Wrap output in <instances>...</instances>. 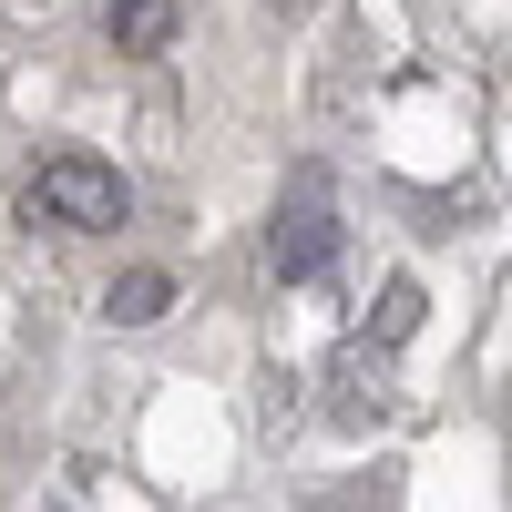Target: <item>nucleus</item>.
<instances>
[{
    "label": "nucleus",
    "instance_id": "1",
    "mask_svg": "<svg viewBox=\"0 0 512 512\" xmlns=\"http://www.w3.org/2000/svg\"><path fill=\"white\" fill-rule=\"evenodd\" d=\"M31 216L41 226H72V236H103V226H123V175L93 164V154H52L31 175Z\"/></svg>",
    "mask_w": 512,
    "mask_h": 512
},
{
    "label": "nucleus",
    "instance_id": "2",
    "mask_svg": "<svg viewBox=\"0 0 512 512\" xmlns=\"http://www.w3.org/2000/svg\"><path fill=\"white\" fill-rule=\"evenodd\" d=\"M328 246H338V216H328L318 185H308V195H297V216H277V277H318Z\"/></svg>",
    "mask_w": 512,
    "mask_h": 512
},
{
    "label": "nucleus",
    "instance_id": "3",
    "mask_svg": "<svg viewBox=\"0 0 512 512\" xmlns=\"http://www.w3.org/2000/svg\"><path fill=\"white\" fill-rule=\"evenodd\" d=\"M113 41L123 52H164L175 41V0H113Z\"/></svg>",
    "mask_w": 512,
    "mask_h": 512
},
{
    "label": "nucleus",
    "instance_id": "4",
    "mask_svg": "<svg viewBox=\"0 0 512 512\" xmlns=\"http://www.w3.org/2000/svg\"><path fill=\"white\" fill-rule=\"evenodd\" d=\"M164 297H175V277H164V267H134V277H113L103 308H113L123 328H144V318H164Z\"/></svg>",
    "mask_w": 512,
    "mask_h": 512
}]
</instances>
